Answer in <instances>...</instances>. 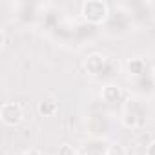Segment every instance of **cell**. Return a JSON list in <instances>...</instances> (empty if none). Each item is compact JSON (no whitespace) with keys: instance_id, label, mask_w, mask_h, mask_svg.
Wrapping results in <instances>:
<instances>
[{"instance_id":"cell-1","label":"cell","mask_w":155,"mask_h":155,"mask_svg":"<svg viewBox=\"0 0 155 155\" xmlns=\"http://www.w3.org/2000/svg\"><path fill=\"white\" fill-rule=\"evenodd\" d=\"M120 120L126 128H140L146 124V106L139 99H128L124 102Z\"/></svg>"},{"instance_id":"cell-2","label":"cell","mask_w":155,"mask_h":155,"mask_svg":"<svg viewBox=\"0 0 155 155\" xmlns=\"http://www.w3.org/2000/svg\"><path fill=\"white\" fill-rule=\"evenodd\" d=\"M104 26H106V31L110 35H124L135 24H133V18H131L130 11L124 6H117L113 11H110V17H108Z\"/></svg>"},{"instance_id":"cell-3","label":"cell","mask_w":155,"mask_h":155,"mask_svg":"<svg viewBox=\"0 0 155 155\" xmlns=\"http://www.w3.org/2000/svg\"><path fill=\"white\" fill-rule=\"evenodd\" d=\"M81 15L86 20V24L90 26H99V24H106L108 17H110V6L102 0H88L81 6Z\"/></svg>"},{"instance_id":"cell-4","label":"cell","mask_w":155,"mask_h":155,"mask_svg":"<svg viewBox=\"0 0 155 155\" xmlns=\"http://www.w3.org/2000/svg\"><path fill=\"white\" fill-rule=\"evenodd\" d=\"M84 69L93 77H102V75H113V71L119 69V64H115L110 57L102 53H91L84 60Z\"/></svg>"},{"instance_id":"cell-5","label":"cell","mask_w":155,"mask_h":155,"mask_svg":"<svg viewBox=\"0 0 155 155\" xmlns=\"http://www.w3.org/2000/svg\"><path fill=\"white\" fill-rule=\"evenodd\" d=\"M38 4H29V2H18L15 4V18L22 26H33L42 13L38 11Z\"/></svg>"},{"instance_id":"cell-6","label":"cell","mask_w":155,"mask_h":155,"mask_svg":"<svg viewBox=\"0 0 155 155\" xmlns=\"http://www.w3.org/2000/svg\"><path fill=\"white\" fill-rule=\"evenodd\" d=\"M0 117H2L4 124H8V126H17V124L22 122L24 111H22V108H20L17 102H6V104L2 106V110H0Z\"/></svg>"},{"instance_id":"cell-7","label":"cell","mask_w":155,"mask_h":155,"mask_svg":"<svg viewBox=\"0 0 155 155\" xmlns=\"http://www.w3.org/2000/svg\"><path fill=\"white\" fill-rule=\"evenodd\" d=\"M131 88H133L135 95H139V97H150L155 91V81H153L151 73H148L144 77H137V79H131Z\"/></svg>"},{"instance_id":"cell-8","label":"cell","mask_w":155,"mask_h":155,"mask_svg":"<svg viewBox=\"0 0 155 155\" xmlns=\"http://www.w3.org/2000/svg\"><path fill=\"white\" fill-rule=\"evenodd\" d=\"M101 97H102V101L108 102V104H117V102H124V101H126V91H124L120 86L108 84V86L102 88Z\"/></svg>"},{"instance_id":"cell-9","label":"cell","mask_w":155,"mask_h":155,"mask_svg":"<svg viewBox=\"0 0 155 155\" xmlns=\"http://www.w3.org/2000/svg\"><path fill=\"white\" fill-rule=\"evenodd\" d=\"M126 71L130 73V79H137V77H144V75L150 73V71H148V62H146L144 58H139V57L128 60Z\"/></svg>"},{"instance_id":"cell-10","label":"cell","mask_w":155,"mask_h":155,"mask_svg":"<svg viewBox=\"0 0 155 155\" xmlns=\"http://www.w3.org/2000/svg\"><path fill=\"white\" fill-rule=\"evenodd\" d=\"M88 130L95 135V139H99V137L108 130V124H106V120H104L102 115H93V117H90V120H88Z\"/></svg>"},{"instance_id":"cell-11","label":"cell","mask_w":155,"mask_h":155,"mask_svg":"<svg viewBox=\"0 0 155 155\" xmlns=\"http://www.w3.org/2000/svg\"><path fill=\"white\" fill-rule=\"evenodd\" d=\"M57 110H58V106H57V102H55L53 99H44V101L38 104V113H40V115H44V117L55 115V113H57Z\"/></svg>"},{"instance_id":"cell-12","label":"cell","mask_w":155,"mask_h":155,"mask_svg":"<svg viewBox=\"0 0 155 155\" xmlns=\"http://www.w3.org/2000/svg\"><path fill=\"white\" fill-rule=\"evenodd\" d=\"M58 155H75V150H73V146H69V144H62V146L58 148Z\"/></svg>"},{"instance_id":"cell-13","label":"cell","mask_w":155,"mask_h":155,"mask_svg":"<svg viewBox=\"0 0 155 155\" xmlns=\"http://www.w3.org/2000/svg\"><path fill=\"white\" fill-rule=\"evenodd\" d=\"M146 155H155V140H151L146 146Z\"/></svg>"},{"instance_id":"cell-14","label":"cell","mask_w":155,"mask_h":155,"mask_svg":"<svg viewBox=\"0 0 155 155\" xmlns=\"http://www.w3.org/2000/svg\"><path fill=\"white\" fill-rule=\"evenodd\" d=\"M22 155H42V151H40V150H37V148H31V150L24 151Z\"/></svg>"},{"instance_id":"cell-15","label":"cell","mask_w":155,"mask_h":155,"mask_svg":"<svg viewBox=\"0 0 155 155\" xmlns=\"http://www.w3.org/2000/svg\"><path fill=\"white\" fill-rule=\"evenodd\" d=\"M151 77H153V81H155V68H153V71H151Z\"/></svg>"}]
</instances>
